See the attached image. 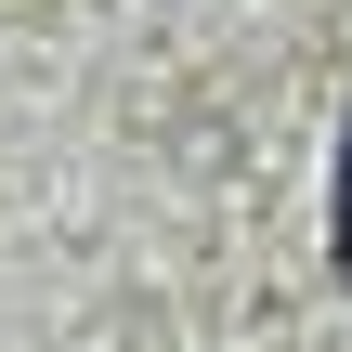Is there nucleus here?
Segmentation results:
<instances>
[{
	"label": "nucleus",
	"instance_id": "f257e3e1",
	"mask_svg": "<svg viewBox=\"0 0 352 352\" xmlns=\"http://www.w3.org/2000/svg\"><path fill=\"white\" fill-rule=\"evenodd\" d=\"M327 261H340V287H352V131H340V235H327Z\"/></svg>",
	"mask_w": 352,
	"mask_h": 352
}]
</instances>
